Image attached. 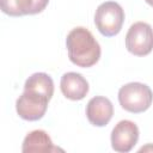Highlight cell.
Masks as SVG:
<instances>
[{
    "label": "cell",
    "instance_id": "cell-7",
    "mask_svg": "<svg viewBox=\"0 0 153 153\" xmlns=\"http://www.w3.org/2000/svg\"><path fill=\"white\" fill-rule=\"evenodd\" d=\"M114 115V105L109 98L96 96L86 105V116L88 122L96 127L106 126Z\"/></svg>",
    "mask_w": 153,
    "mask_h": 153
},
{
    "label": "cell",
    "instance_id": "cell-13",
    "mask_svg": "<svg viewBox=\"0 0 153 153\" xmlns=\"http://www.w3.org/2000/svg\"><path fill=\"white\" fill-rule=\"evenodd\" d=\"M145 1H146L149 6H152V7H153V0H145Z\"/></svg>",
    "mask_w": 153,
    "mask_h": 153
},
{
    "label": "cell",
    "instance_id": "cell-11",
    "mask_svg": "<svg viewBox=\"0 0 153 153\" xmlns=\"http://www.w3.org/2000/svg\"><path fill=\"white\" fill-rule=\"evenodd\" d=\"M24 90L38 92L51 99L54 94V82L50 75L43 72H38V73H33L26 79L24 84Z\"/></svg>",
    "mask_w": 153,
    "mask_h": 153
},
{
    "label": "cell",
    "instance_id": "cell-5",
    "mask_svg": "<svg viewBox=\"0 0 153 153\" xmlns=\"http://www.w3.org/2000/svg\"><path fill=\"white\" fill-rule=\"evenodd\" d=\"M49 100L50 99L44 94L24 90L16 102L17 114L25 121H38L44 116Z\"/></svg>",
    "mask_w": 153,
    "mask_h": 153
},
{
    "label": "cell",
    "instance_id": "cell-3",
    "mask_svg": "<svg viewBox=\"0 0 153 153\" xmlns=\"http://www.w3.org/2000/svg\"><path fill=\"white\" fill-rule=\"evenodd\" d=\"M124 11L116 1H105L100 4L94 13V24L98 31L105 37L116 36L123 25Z\"/></svg>",
    "mask_w": 153,
    "mask_h": 153
},
{
    "label": "cell",
    "instance_id": "cell-2",
    "mask_svg": "<svg viewBox=\"0 0 153 153\" xmlns=\"http://www.w3.org/2000/svg\"><path fill=\"white\" fill-rule=\"evenodd\" d=\"M118 102L126 111L140 114L152 105L153 92L146 84L129 82L118 90Z\"/></svg>",
    "mask_w": 153,
    "mask_h": 153
},
{
    "label": "cell",
    "instance_id": "cell-9",
    "mask_svg": "<svg viewBox=\"0 0 153 153\" xmlns=\"http://www.w3.org/2000/svg\"><path fill=\"white\" fill-rule=\"evenodd\" d=\"M60 88L66 98L71 100H80L85 98L88 92V82L80 73L68 72L61 76Z\"/></svg>",
    "mask_w": 153,
    "mask_h": 153
},
{
    "label": "cell",
    "instance_id": "cell-1",
    "mask_svg": "<svg viewBox=\"0 0 153 153\" xmlns=\"http://www.w3.org/2000/svg\"><path fill=\"white\" fill-rule=\"evenodd\" d=\"M66 45L71 62L78 67H92L100 57V45L86 27L72 29L67 35Z\"/></svg>",
    "mask_w": 153,
    "mask_h": 153
},
{
    "label": "cell",
    "instance_id": "cell-8",
    "mask_svg": "<svg viewBox=\"0 0 153 153\" xmlns=\"http://www.w3.org/2000/svg\"><path fill=\"white\" fill-rule=\"evenodd\" d=\"M49 0H0L1 11L12 17L41 13Z\"/></svg>",
    "mask_w": 153,
    "mask_h": 153
},
{
    "label": "cell",
    "instance_id": "cell-4",
    "mask_svg": "<svg viewBox=\"0 0 153 153\" xmlns=\"http://www.w3.org/2000/svg\"><path fill=\"white\" fill-rule=\"evenodd\" d=\"M126 48L136 56H146L153 50V29L145 22L134 23L126 35Z\"/></svg>",
    "mask_w": 153,
    "mask_h": 153
},
{
    "label": "cell",
    "instance_id": "cell-10",
    "mask_svg": "<svg viewBox=\"0 0 153 153\" xmlns=\"http://www.w3.org/2000/svg\"><path fill=\"white\" fill-rule=\"evenodd\" d=\"M22 151L24 153H51L60 151V148L54 146L47 131L37 129L30 131L25 136L22 145Z\"/></svg>",
    "mask_w": 153,
    "mask_h": 153
},
{
    "label": "cell",
    "instance_id": "cell-12",
    "mask_svg": "<svg viewBox=\"0 0 153 153\" xmlns=\"http://www.w3.org/2000/svg\"><path fill=\"white\" fill-rule=\"evenodd\" d=\"M152 149H153V146H152V145H148V146H146V147L140 148V152H146V151H152Z\"/></svg>",
    "mask_w": 153,
    "mask_h": 153
},
{
    "label": "cell",
    "instance_id": "cell-6",
    "mask_svg": "<svg viewBox=\"0 0 153 153\" xmlns=\"http://www.w3.org/2000/svg\"><path fill=\"white\" fill-rule=\"evenodd\" d=\"M139 140V128L129 120L120 121L111 131V146L116 152L127 153Z\"/></svg>",
    "mask_w": 153,
    "mask_h": 153
}]
</instances>
